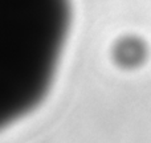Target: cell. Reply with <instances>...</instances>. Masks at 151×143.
Masks as SVG:
<instances>
[{
	"mask_svg": "<svg viewBox=\"0 0 151 143\" xmlns=\"http://www.w3.org/2000/svg\"><path fill=\"white\" fill-rule=\"evenodd\" d=\"M113 61L118 68L125 70L137 69L146 61L147 45L137 36H123L118 38L111 49Z\"/></svg>",
	"mask_w": 151,
	"mask_h": 143,
	"instance_id": "1",
	"label": "cell"
}]
</instances>
